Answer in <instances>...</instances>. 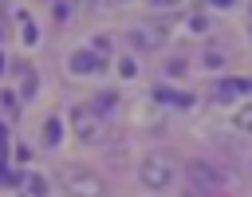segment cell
<instances>
[{"label":"cell","mask_w":252,"mask_h":197,"mask_svg":"<svg viewBox=\"0 0 252 197\" xmlns=\"http://www.w3.org/2000/svg\"><path fill=\"white\" fill-rule=\"evenodd\" d=\"M138 173H142V185H146V189H169V181H173V162L161 158V154H154V158L142 162Z\"/></svg>","instance_id":"1"},{"label":"cell","mask_w":252,"mask_h":197,"mask_svg":"<svg viewBox=\"0 0 252 197\" xmlns=\"http://www.w3.org/2000/svg\"><path fill=\"white\" fill-rule=\"evenodd\" d=\"M71 122H75V134L83 142H98L102 138V114L94 106H75L71 110Z\"/></svg>","instance_id":"2"},{"label":"cell","mask_w":252,"mask_h":197,"mask_svg":"<svg viewBox=\"0 0 252 197\" xmlns=\"http://www.w3.org/2000/svg\"><path fill=\"white\" fill-rule=\"evenodd\" d=\"M189 185H193L197 193H220L224 177H220L209 162H189Z\"/></svg>","instance_id":"3"},{"label":"cell","mask_w":252,"mask_h":197,"mask_svg":"<svg viewBox=\"0 0 252 197\" xmlns=\"http://www.w3.org/2000/svg\"><path fill=\"white\" fill-rule=\"evenodd\" d=\"M63 185L71 189V197H98L102 193V181L87 169H63Z\"/></svg>","instance_id":"4"},{"label":"cell","mask_w":252,"mask_h":197,"mask_svg":"<svg viewBox=\"0 0 252 197\" xmlns=\"http://www.w3.org/2000/svg\"><path fill=\"white\" fill-rule=\"evenodd\" d=\"M154 98L158 102H165V106H181V110H189L197 98L193 95H185V91H173V87H154Z\"/></svg>","instance_id":"5"},{"label":"cell","mask_w":252,"mask_h":197,"mask_svg":"<svg viewBox=\"0 0 252 197\" xmlns=\"http://www.w3.org/2000/svg\"><path fill=\"white\" fill-rule=\"evenodd\" d=\"M71 71H75V75L102 71V55H94V51H75V55H71Z\"/></svg>","instance_id":"6"},{"label":"cell","mask_w":252,"mask_h":197,"mask_svg":"<svg viewBox=\"0 0 252 197\" xmlns=\"http://www.w3.org/2000/svg\"><path fill=\"white\" fill-rule=\"evenodd\" d=\"M248 91H252L248 79H220V83H217V98H220V102H228V98H236V95H248Z\"/></svg>","instance_id":"7"},{"label":"cell","mask_w":252,"mask_h":197,"mask_svg":"<svg viewBox=\"0 0 252 197\" xmlns=\"http://www.w3.org/2000/svg\"><path fill=\"white\" fill-rule=\"evenodd\" d=\"M16 71H20V95H24V98H32V95H35V87H39L35 71H28V67H16Z\"/></svg>","instance_id":"8"},{"label":"cell","mask_w":252,"mask_h":197,"mask_svg":"<svg viewBox=\"0 0 252 197\" xmlns=\"http://www.w3.org/2000/svg\"><path fill=\"white\" fill-rule=\"evenodd\" d=\"M59 134H63V122L59 118H47L43 122V146H59Z\"/></svg>","instance_id":"9"},{"label":"cell","mask_w":252,"mask_h":197,"mask_svg":"<svg viewBox=\"0 0 252 197\" xmlns=\"http://www.w3.org/2000/svg\"><path fill=\"white\" fill-rule=\"evenodd\" d=\"M51 16H55L59 24L71 20V16H75V0H55V4H51Z\"/></svg>","instance_id":"10"},{"label":"cell","mask_w":252,"mask_h":197,"mask_svg":"<svg viewBox=\"0 0 252 197\" xmlns=\"http://www.w3.org/2000/svg\"><path fill=\"white\" fill-rule=\"evenodd\" d=\"M24 185L32 189V197H43V193H47V177H43V173H32Z\"/></svg>","instance_id":"11"},{"label":"cell","mask_w":252,"mask_h":197,"mask_svg":"<svg viewBox=\"0 0 252 197\" xmlns=\"http://www.w3.org/2000/svg\"><path fill=\"white\" fill-rule=\"evenodd\" d=\"M94 110H98V114L114 110V91H102V95H98V102H94Z\"/></svg>","instance_id":"12"},{"label":"cell","mask_w":252,"mask_h":197,"mask_svg":"<svg viewBox=\"0 0 252 197\" xmlns=\"http://www.w3.org/2000/svg\"><path fill=\"white\" fill-rule=\"evenodd\" d=\"M220 63H224V55H220L217 47H209V51H205V67H220Z\"/></svg>","instance_id":"13"},{"label":"cell","mask_w":252,"mask_h":197,"mask_svg":"<svg viewBox=\"0 0 252 197\" xmlns=\"http://www.w3.org/2000/svg\"><path fill=\"white\" fill-rule=\"evenodd\" d=\"M118 75H122V79H134V75H138V67H134L130 59H122V63H118Z\"/></svg>","instance_id":"14"},{"label":"cell","mask_w":252,"mask_h":197,"mask_svg":"<svg viewBox=\"0 0 252 197\" xmlns=\"http://www.w3.org/2000/svg\"><path fill=\"white\" fill-rule=\"evenodd\" d=\"M236 122H240V126H244V130H252V106H244V110H240V114H236Z\"/></svg>","instance_id":"15"},{"label":"cell","mask_w":252,"mask_h":197,"mask_svg":"<svg viewBox=\"0 0 252 197\" xmlns=\"http://www.w3.org/2000/svg\"><path fill=\"white\" fill-rule=\"evenodd\" d=\"M189 28H193V32H205L209 20H205V16H189Z\"/></svg>","instance_id":"16"},{"label":"cell","mask_w":252,"mask_h":197,"mask_svg":"<svg viewBox=\"0 0 252 197\" xmlns=\"http://www.w3.org/2000/svg\"><path fill=\"white\" fill-rule=\"evenodd\" d=\"M35 39H39V32H35V24H28V28H24V43H28V47H32V43H35Z\"/></svg>","instance_id":"17"},{"label":"cell","mask_w":252,"mask_h":197,"mask_svg":"<svg viewBox=\"0 0 252 197\" xmlns=\"http://www.w3.org/2000/svg\"><path fill=\"white\" fill-rule=\"evenodd\" d=\"M165 71H169V75H185V63H181V59H169Z\"/></svg>","instance_id":"18"},{"label":"cell","mask_w":252,"mask_h":197,"mask_svg":"<svg viewBox=\"0 0 252 197\" xmlns=\"http://www.w3.org/2000/svg\"><path fill=\"white\" fill-rule=\"evenodd\" d=\"M4 106H8L12 114H16V91H4Z\"/></svg>","instance_id":"19"},{"label":"cell","mask_w":252,"mask_h":197,"mask_svg":"<svg viewBox=\"0 0 252 197\" xmlns=\"http://www.w3.org/2000/svg\"><path fill=\"white\" fill-rule=\"evenodd\" d=\"M150 4H154V8H173L177 0H150Z\"/></svg>","instance_id":"20"},{"label":"cell","mask_w":252,"mask_h":197,"mask_svg":"<svg viewBox=\"0 0 252 197\" xmlns=\"http://www.w3.org/2000/svg\"><path fill=\"white\" fill-rule=\"evenodd\" d=\"M209 4H213V8H228L232 0H209Z\"/></svg>","instance_id":"21"},{"label":"cell","mask_w":252,"mask_h":197,"mask_svg":"<svg viewBox=\"0 0 252 197\" xmlns=\"http://www.w3.org/2000/svg\"><path fill=\"white\" fill-rule=\"evenodd\" d=\"M4 67H8V59H4V51H0V75H4Z\"/></svg>","instance_id":"22"}]
</instances>
